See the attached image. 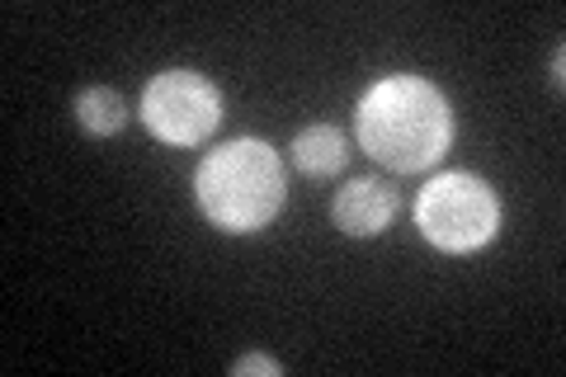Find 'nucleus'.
<instances>
[{
	"instance_id": "6",
	"label": "nucleus",
	"mask_w": 566,
	"mask_h": 377,
	"mask_svg": "<svg viewBox=\"0 0 566 377\" xmlns=\"http://www.w3.org/2000/svg\"><path fill=\"white\" fill-rule=\"evenodd\" d=\"M349 160L345 151V133L331 128V123H312L293 137V166L303 175H335Z\"/></svg>"
},
{
	"instance_id": "8",
	"label": "nucleus",
	"mask_w": 566,
	"mask_h": 377,
	"mask_svg": "<svg viewBox=\"0 0 566 377\" xmlns=\"http://www.w3.org/2000/svg\"><path fill=\"white\" fill-rule=\"evenodd\" d=\"M232 373H237V377H251V373H260V377H283V364H279V358H270V354H241L237 364H232Z\"/></svg>"
},
{
	"instance_id": "9",
	"label": "nucleus",
	"mask_w": 566,
	"mask_h": 377,
	"mask_svg": "<svg viewBox=\"0 0 566 377\" xmlns=\"http://www.w3.org/2000/svg\"><path fill=\"white\" fill-rule=\"evenodd\" d=\"M562 66H566V57H562V48L553 52V85H562Z\"/></svg>"
},
{
	"instance_id": "4",
	"label": "nucleus",
	"mask_w": 566,
	"mask_h": 377,
	"mask_svg": "<svg viewBox=\"0 0 566 377\" xmlns=\"http://www.w3.org/2000/svg\"><path fill=\"white\" fill-rule=\"evenodd\" d=\"M142 123L170 147H199L222 123V95L199 71H161L142 95Z\"/></svg>"
},
{
	"instance_id": "7",
	"label": "nucleus",
	"mask_w": 566,
	"mask_h": 377,
	"mask_svg": "<svg viewBox=\"0 0 566 377\" xmlns=\"http://www.w3.org/2000/svg\"><path fill=\"white\" fill-rule=\"evenodd\" d=\"M76 118L91 137H114V133H123V123H128V100L109 85H91L76 95Z\"/></svg>"
},
{
	"instance_id": "3",
	"label": "nucleus",
	"mask_w": 566,
	"mask_h": 377,
	"mask_svg": "<svg viewBox=\"0 0 566 377\" xmlns=\"http://www.w3.org/2000/svg\"><path fill=\"white\" fill-rule=\"evenodd\" d=\"M416 227L420 237L449 250V255H468V250H482L495 227H501V203L486 189V179L476 175H439L420 189L416 199Z\"/></svg>"
},
{
	"instance_id": "2",
	"label": "nucleus",
	"mask_w": 566,
	"mask_h": 377,
	"mask_svg": "<svg viewBox=\"0 0 566 377\" xmlns=\"http://www.w3.org/2000/svg\"><path fill=\"white\" fill-rule=\"evenodd\" d=\"M193 189H199L203 218L222 231H237V237L270 227L283 208V193H289L279 151L260 137H241L218 147L199 166Z\"/></svg>"
},
{
	"instance_id": "5",
	"label": "nucleus",
	"mask_w": 566,
	"mask_h": 377,
	"mask_svg": "<svg viewBox=\"0 0 566 377\" xmlns=\"http://www.w3.org/2000/svg\"><path fill=\"white\" fill-rule=\"evenodd\" d=\"M331 218L345 237H378V231L397 218V189L387 179H349L335 193Z\"/></svg>"
},
{
	"instance_id": "1",
	"label": "nucleus",
	"mask_w": 566,
	"mask_h": 377,
	"mask_svg": "<svg viewBox=\"0 0 566 377\" xmlns=\"http://www.w3.org/2000/svg\"><path fill=\"white\" fill-rule=\"evenodd\" d=\"M453 142L449 100L420 76H387L359 104V147L397 175L430 170Z\"/></svg>"
}]
</instances>
